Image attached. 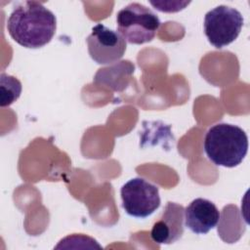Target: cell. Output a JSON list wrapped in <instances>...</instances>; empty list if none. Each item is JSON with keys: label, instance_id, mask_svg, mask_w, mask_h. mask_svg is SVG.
<instances>
[{"label": "cell", "instance_id": "9c48e42d", "mask_svg": "<svg viewBox=\"0 0 250 250\" xmlns=\"http://www.w3.org/2000/svg\"><path fill=\"white\" fill-rule=\"evenodd\" d=\"M21 93V83L16 77L4 72L0 75V105L8 106L16 102Z\"/></svg>", "mask_w": 250, "mask_h": 250}, {"label": "cell", "instance_id": "8992f818", "mask_svg": "<svg viewBox=\"0 0 250 250\" xmlns=\"http://www.w3.org/2000/svg\"><path fill=\"white\" fill-rule=\"evenodd\" d=\"M88 52L93 61L99 64H111L119 61L126 51V40L117 31L102 23L92 28L86 39Z\"/></svg>", "mask_w": 250, "mask_h": 250}, {"label": "cell", "instance_id": "7a4b0ae2", "mask_svg": "<svg viewBox=\"0 0 250 250\" xmlns=\"http://www.w3.org/2000/svg\"><path fill=\"white\" fill-rule=\"evenodd\" d=\"M204 150L215 165L232 168L239 165L248 151V138L240 127L218 123L206 132Z\"/></svg>", "mask_w": 250, "mask_h": 250}, {"label": "cell", "instance_id": "5b68a950", "mask_svg": "<svg viewBox=\"0 0 250 250\" xmlns=\"http://www.w3.org/2000/svg\"><path fill=\"white\" fill-rule=\"evenodd\" d=\"M122 207L135 218H146L160 206L158 188L143 178H133L120 190Z\"/></svg>", "mask_w": 250, "mask_h": 250}, {"label": "cell", "instance_id": "ba28073f", "mask_svg": "<svg viewBox=\"0 0 250 250\" xmlns=\"http://www.w3.org/2000/svg\"><path fill=\"white\" fill-rule=\"evenodd\" d=\"M220 212L216 205L205 198H195L185 209V226L196 234H205L216 227Z\"/></svg>", "mask_w": 250, "mask_h": 250}, {"label": "cell", "instance_id": "6da1fadb", "mask_svg": "<svg viewBox=\"0 0 250 250\" xmlns=\"http://www.w3.org/2000/svg\"><path fill=\"white\" fill-rule=\"evenodd\" d=\"M55 15L37 1H25L15 7L7 20L10 36L21 46L37 49L48 44L55 35Z\"/></svg>", "mask_w": 250, "mask_h": 250}, {"label": "cell", "instance_id": "52a82bcc", "mask_svg": "<svg viewBox=\"0 0 250 250\" xmlns=\"http://www.w3.org/2000/svg\"><path fill=\"white\" fill-rule=\"evenodd\" d=\"M185 208L175 202H167L160 220L155 222L150 231L151 239L158 244H171L184 233Z\"/></svg>", "mask_w": 250, "mask_h": 250}, {"label": "cell", "instance_id": "3957f363", "mask_svg": "<svg viewBox=\"0 0 250 250\" xmlns=\"http://www.w3.org/2000/svg\"><path fill=\"white\" fill-rule=\"evenodd\" d=\"M117 30L130 44L150 42L160 26L158 17L140 3H131L117 13Z\"/></svg>", "mask_w": 250, "mask_h": 250}, {"label": "cell", "instance_id": "277c9868", "mask_svg": "<svg viewBox=\"0 0 250 250\" xmlns=\"http://www.w3.org/2000/svg\"><path fill=\"white\" fill-rule=\"evenodd\" d=\"M243 17L234 8L220 5L204 18V32L208 41L217 49L232 43L243 26Z\"/></svg>", "mask_w": 250, "mask_h": 250}]
</instances>
